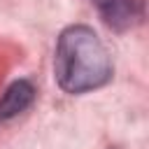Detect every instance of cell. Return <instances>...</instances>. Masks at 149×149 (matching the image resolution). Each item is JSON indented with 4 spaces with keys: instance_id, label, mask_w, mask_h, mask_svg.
<instances>
[{
    "instance_id": "6da1fadb",
    "label": "cell",
    "mask_w": 149,
    "mask_h": 149,
    "mask_svg": "<svg viewBox=\"0 0 149 149\" xmlns=\"http://www.w3.org/2000/svg\"><path fill=\"white\" fill-rule=\"evenodd\" d=\"M112 56L91 26L72 23L58 35L54 77L65 93L79 95L102 88L112 79Z\"/></svg>"
},
{
    "instance_id": "7a4b0ae2",
    "label": "cell",
    "mask_w": 149,
    "mask_h": 149,
    "mask_svg": "<svg viewBox=\"0 0 149 149\" xmlns=\"http://www.w3.org/2000/svg\"><path fill=\"white\" fill-rule=\"evenodd\" d=\"M91 5L98 9L100 19L112 30H119V33L137 26L144 16L142 0H91Z\"/></svg>"
},
{
    "instance_id": "3957f363",
    "label": "cell",
    "mask_w": 149,
    "mask_h": 149,
    "mask_svg": "<svg viewBox=\"0 0 149 149\" xmlns=\"http://www.w3.org/2000/svg\"><path fill=\"white\" fill-rule=\"evenodd\" d=\"M33 100H35V86L28 79L14 81L0 98V121H9V119L19 116L23 109H28L33 105Z\"/></svg>"
}]
</instances>
